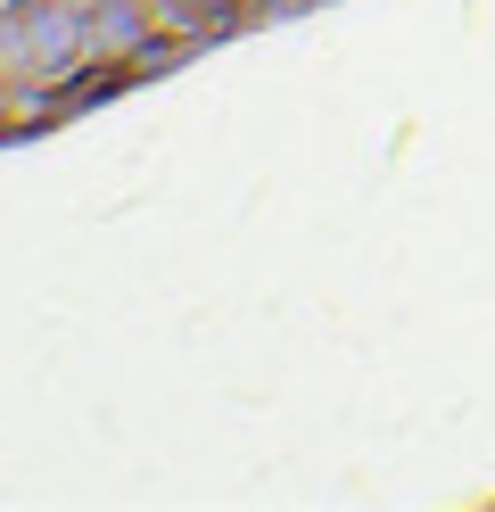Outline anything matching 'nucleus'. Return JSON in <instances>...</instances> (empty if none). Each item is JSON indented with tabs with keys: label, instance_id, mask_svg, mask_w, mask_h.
Returning a JSON list of instances; mask_svg holds the SVG:
<instances>
[{
	"label": "nucleus",
	"instance_id": "obj_1",
	"mask_svg": "<svg viewBox=\"0 0 495 512\" xmlns=\"http://www.w3.org/2000/svg\"><path fill=\"white\" fill-rule=\"evenodd\" d=\"M83 25H91V58H116V67H132L149 42H157V9L149 0H83Z\"/></svg>",
	"mask_w": 495,
	"mask_h": 512
}]
</instances>
